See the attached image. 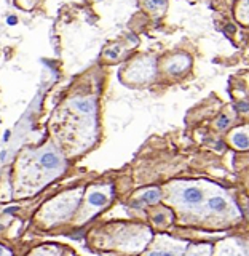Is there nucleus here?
<instances>
[{"instance_id": "3", "label": "nucleus", "mask_w": 249, "mask_h": 256, "mask_svg": "<svg viewBox=\"0 0 249 256\" xmlns=\"http://www.w3.org/2000/svg\"><path fill=\"white\" fill-rule=\"evenodd\" d=\"M82 196H83V189H74V190H67V192H64V194L54 197L42 208L40 218H42L48 226L67 220L69 216L75 212Z\"/></svg>"}, {"instance_id": "5", "label": "nucleus", "mask_w": 249, "mask_h": 256, "mask_svg": "<svg viewBox=\"0 0 249 256\" xmlns=\"http://www.w3.org/2000/svg\"><path fill=\"white\" fill-rule=\"evenodd\" d=\"M112 200V188L110 186H93L88 189L85 197V206L82 210V216L78 221H86L88 218L102 210L104 206H107Z\"/></svg>"}, {"instance_id": "7", "label": "nucleus", "mask_w": 249, "mask_h": 256, "mask_svg": "<svg viewBox=\"0 0 249 256\" xmlns=\"http://www.w3.org/2000/svg\"><path fill=\"white\" fill-rule=\"evenodd\" d=\"M213 256H249V240L242 237L224 238L214 246Z\"/></svg>"}, {"instance_id": "19", "label": "nucleus", "mask_w": 249, "mask_h": 256, "mask_svg": "<svg viewBox=\"0 0 249 256\" xmlns=\"http://www.w3.org/2000/svg\"><path fill=\"white\" fill-rule=\"evenodd\" d=\"M238 109H240V110H249V104L242 102V104H240V106H238Z\"/></svg>"}, {"instance_id": "8", "label": "nucleus", "mask_w": 249, "mask_h": 256, "mask_svg": "<svg viewBox=\"0 0 249 256\" xmlns=\"http://www.w3.org/2000/svg\"><path fill=\"white\" fill-rule=\"evenodd\" d=\"M229 141L235 149H240V150L249 149V125L235 128V130L229 134Z\"/></svg>"}, {"instance_id": "12", "label": "nucleus", "mask_w": 249, "mask_h": 256, "mask_svg": "<svg viewBox=\"0 0 249 256\" xmlns=\"http://www.w3.org/2000/svg\"><path fill=\"white\" fill-rule=\"evenodd\" d=\"M152 221H154L157 226H168L173 221V213L168 210V208H160L158 212L152 214Z\"/></svg>"}, {"instance_id": "21", "label": "nucleus", "mask_w": 249, "mask_h": 256, "mask_svg": "<svg viewBox=\"0 0 249 256\" xmlns=\"http://www.w3.org/2000/svg\"><path fill=\"white\" fill-rule=\"evenodd\" d=\"M3 229V226H2V224H0V230H2Z\"/></svg>"}, {"instance_id": "18", "label": "nucleus", "mask_w": 249, "mask_h": 256, "mask_svg": "<svg viewBox=\"0 0 249 256\" xmlns=\"http://www.w3.org/2000/svg\"><path fill=\"white\" fill-rule=\"evenodd\" d=\"M0 256H11V252H10V250H6L5 246L0 245Z\"/></svg>"}, {"instance_id": "4", "label": "nucleus", "mask_w": 249, "mask_h": 256, "mask_svg": "<svg viewBox=\"0 0 249 256\" xmlns=\"http://www.w3.org/2000/svg\"><path fill=\"white\" fill-rule=\"evenodd\" d=\"M152 232L144 226H122L115 234V245L118 250L141 252L150 242Z\"/></svg>"}, {"instance_id": "14", "label": "nucleus", "mask_w": 249, "mask_h": 256, "mask_svg": "<svg viewBox=\"0 0 249 256\" xmlns=\"http://www.w3.org/2000/svg\"><path fill=\"white\" fill-rule=\"evenodd\" d=\"M29 256H61V248L59 246H54V245L38 246Z\"/></svg>"}, {"instance_id": "13", "label": "nucleus", "mask_w": 249, "mask_h": 256, "mask_svg": "<svg viewBox=\"0 0 249 256\" xmlns=\"http://www.w3.org/2000/svg\"><path fill=\"white\" fill-rule=\"evenodd\" d=\"M72 106H74L77 110H80L85 116H91L94 112V102L93 100H86V98H78L72 101Z\"/></svg>"}, {"instance_id": "9", "label": "nucleus", "mask_w": 249, "mask_h": 256, "mask_svg": "<svg viewBox=\"0 0 249 256\" xmlns=\"http://www.w3.org/2000/svg\"><path fill=\"white\" fill-rule=\"evenodd\" d=\"M160 198H162V190L157 188H150V189L139 192V194L134 197V202L136 205H155L160 202Z\"/></svg>"}, {"instance_id": "20", "label": "nucleus", "mask_w": 249, "mask_h": 256, "mask_svg": "<svg viewBox=\"0 0 249 256\" xmlns=\"http://www.w3.org/2000/svg\"><path fill=\"white\" fill-rule=\"evenodd\" d=\"M66 256H74V254H72V253H66Z\"/></svg>"}, {"instance_id": "16", "label": "nucleus", "mask_w": 249, "mask_h": 256, "mask_svg": "<svg viewBox=\"0 0 249 256\" xmlns=\"http://www.w3.org/2000/svg\"><path fill=\"white\" fill-rule=\"evenodd\" d=\"M240 16L243 21H249V0H243L242 10H240Z\"/></svg>"}, {"instance_id": "10", "label": "nucleus", "mask_w": 249, "mask_h": 256, "mask_svg": "<svg viewBox=\"0 0 249 256\" xmlns=\"http://www.w3.org/2000/svg\"><path fill=\"white\" fill-rule=\"evenodd\" d=\"M189 66H190V60L187 58V56L186 54H178V56H174L170 62H168L166 70L170 72V74H173V76H178V74H182V72L186 70Z\"/></svg>"}, {"instance_id": "1", "label": "nucleus", "mask_w": 249, "mask_h": 256, "mask_svg": "<svg viewBox=\"0 0 249 256\" xmlns=\"http://www.w3.org/2000/svg\"><path fill=\"white\" fill-rule=\"evenodd\" d=\"M30 162H26L21 170H18V186L32 188V192L51 181L64 170V158L58 150L46 148L32 154Z\"/></svg>"}, {"instance_id": "2", "label": "nucleus", "mask_w": 249, "mask_h": 256, "mask_svg": "<svg viewBox=\"0 0 249 256\" xmlns=\"http://www.w3.org/2000/svg\"><path fill=\"white\" fill-rule=\"evenodd\" d=\"M219 188L210 182H174L170 186V202L182 212L203 214L208 197Z\"/></svg>"}, {"instance_id": "15", "label": "nucleus", "mask_w": 249, "mask_h": 256, "mask_svg": "<svg viewBox=\"0 0 249 256\" xmlns=\"http://www.w3.org/2000/svg\"><path fill=\"white\" fill-rule=\"evenodd\" d=\"M230 125V117L226 116V114H222L219 118H218V122H216V126L219 128V130H226V128Z\"/></svg>"}, {"instance_id": "11", "label": "nucleus", "mask_w": 249, "mask_h": 256, "mask_svg": "<svg viewBox=\"0 0 249 256\" xmlns=\"http://www.w3.org/2000/svg\"><path fill=\"white\" fill-rule=\"evenodd\" d=\"M184 256H213V245L210 244L189 245Z\"/></svg>"}, {"instance_id": "17", "label": "nucleus", "mask_w": 249, "mask_h": 256, "mask_svg": "<svg viewBox=\"0 0 249 256\" xmlns=\"http://www.w3.org/2000/svg\"><path fill=\"white\" fill-rule=\"evenodd\" d=\"M160 6H165V0H147V8L150 10H158Z\"/></svg>"}, {"instance_id": "6", "label": "nucleus", "mask_w": 249, "mask_h": 256, "mask_svg": "<svg viewBox=\"0 0 249 256\" xmlns=\"http://www.w3.org/2000/svg\"><path fill=\"white\" fill-rule=\"evenodd\" d=\"M189 246L186 240H178L168 236H158L144 256H184Z\"/></svg>"}]
</instances>
